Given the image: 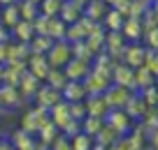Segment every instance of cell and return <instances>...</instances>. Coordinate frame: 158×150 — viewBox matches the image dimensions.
Masks as SVG:
<instances>
[{
  "instance_id": "1",
  "label": "cell",
  "mask_w": 158,
  "mask_h": 150,
  "mask_svg": "<svg viewBox=\"0 0 158 150\" xmlns=\"http://www.w3.org/2000/svg\"><path fill=\"white\" fill-rule=\"evenodd\" d=\"M60 90H63L60 95H63L68 102H81V99L86 97L84 83H81V81H72V79H68V81H65V86L60 88Z\"/></svg>"
},
{
  "instance_id": "2",
  "label": "cell",
  "mask_w": 158,
  "mask_h": 150,
  "mask_svg": "<svg viewBox=\"0 0 158 150\" xmlns=\"http://www.w3.org/2000/svg\"><path fill=\"white\" fill-rule=\"evenodd\" d=\"M65 76L72 79V81H81V79L89 74V65H86L84 58H74V60H68L65 63Z\"/></svg>"
},
{
  "instance_id": "3",
  "label": "cell",
  "mask_w": 158,
  "mask_h": 150,
  "mask_svg": "<svg viewBox=\"0 0 158 150\" xmlns=\"http://www.w3.org/2000/svg\"><path fill=\"white\" fill-rule=\"evenodd\" d=\"M47 60H49V65H54V67H60V65H65L70 60V46L65 42H58L51 46L49 56H47Z\"/></svg>"
},
{
  "instance_id": "4",
  "label": "cell",
  "mask_w": 158,
  "mask_h": 150,
  "mask_svg": "<svg viewBox=\"0 0 158 150\" xmlns=\"http://www.w3.org/2000/svg\"><path fill=\"white\" fill-rule=\"evenodd\" d=\"M37 99H40V104L42 106L40 109H44V104H49V106H54V104H58L60 99H63V95H60L56 88H42V90H37Z\"/></svg>"
},
{
  "instance_id": "5",
  "label": "cell",
  "mask_w": 158,
  "mask_h": 150,
  "mask_svg": "<svg viewBox=\"0 0 158 150\" xmlns=\"http://www.w3.org/2000/svg\"><path fill=\"white\" fill-rule=\"evenodd\" d=\"M114 81H116V86H128V88H135V72L130 69V65H126V67H116V72H114Z\"/></svg>"
},
{
  "instance_id": "6",
  "label": "cell",
  "mask_w": 158,
  "mask_h": 150,
  "mask_svg": "<svg viewBox=\"0 0 158 150\" xmlns=\"http://www.w3.org/2000/svg\"><path fill=\"white\" fill-rule=\"evenodd\" d=\"M81 125H84V132L89 136H95L100 132V127L105 125V116H91V113H86V118L81 120Z\"/></svg>"
},
{
  "instance_id": "7",
  "label": "cell",
  "mask_w": 158,
  "mask_h": 150,
  "mask_svg": "<svg viewBox=\"0 0 158 150\" xmlns=\"http://www.w3.org/2000/svg\"><path fill=\"white\" fill-rule=\"evenodd\" d=\"M93 143H95L93 136H89L86 132H77L72 139V150H91Z\"/></svg>"
},
{
  "instance_id": "8",
  "label": "cell",
  "mask_w": 158,
  "mask_h": 150,
  "mask_svg": "<svg viewBox=\"0 0 158 150\" xmlns=\"http://www.w3.org/2000/svg\"><path fill=\"white\" fill-rule=\"evenodd\" d=\"M40 116H42L40 111L28 113V116L23 118V129L26 132H40V127L44 125V118H40Z\"/></svg>"
},
{
  "instance_id": "9",
  "label": "cell",
  "mask_w": 158,
  "mask_h": 150,
  "mask_svg": "<svg viewBox=\"0 0 158 150\" xmlns=\"http://www.w3.org/2000/svg\"><path fill=\"white\" fill-rule=\"evenodd\" d=\"M63 7V0H42L40 2V12L42 16H56Z\"/></svg>"
},
{
  "instance_id": "10",
  "label": "cell",
  "mask_w": 158,
  "mask_h": 150,
  "mask_svg": "<svg viewBox=\"0 0 158 150\" xmlns=\"http://www.w3.org/2000/svg\"><path fill=\"white\" fill-rule=\"evenodd\" d=\"M37 2H30V0H26L23 5H21V10H19V14L23 16V21H35L37 19Z\"/></svg>"
},
{
  "instance_id": "11",
  "label": "cell",
  "mask_w": 158,
  "mask_h": 150,
  "mask_svg": "<svg viewBox=\"0 0 158 150\" xmlns=\"http://www.w3.org/2000/svg\"><path fill=\"white\" fill-rule=\"evenodd\" d=\"M0 16H5L2 21H5L7 25H12V28H14V25L19 23V16H21V14H19V7H12V5H7V7H5V12H2Z\"/></svg>"
},
{
  "instance_id": "12",
  "label": "cell",
  "mask_w": 158,
  "mask_h": 150,
  "mask_svg": "<svg viewBox=\"0 0 158 150\" xmlns=\"http://www.w3.org/2000/svg\"><path fill=\"white\" fill-rule=\"evenodd\" d=\"M105 21H107V25H109L112 30H118L121 25H123V16L118 14L116 10H114V12H109V14L105 16Z\"/></svg>"
},
{
  "instance_id": "13",
  "label": "cell",
  "mask_w": 158,
  "mask_h": 150,
  "mask_svg": "<svg viewBox=\"0 0 158 150\" xmlns=\"http://www.w3.org/2000/svg\"><path fill=\"white\" fill-rule=\"evenodd\" d=\"M51 143H54V150H72V145H70L65 139H54Z\"/></svg>"
},
{
  "instance_id": "14",
  "label": "cell",
  "mask_w": 158,
  "mask_h": 150,
  "mask_svg": "<svg viewBox=\"0 0 158 150\" xmlns=\"http://www.w3.org/2000/svg\"><path fill=\"white\" fill-rule=\"evenodd\" d=\"M30 2H37V5H40V2H42V0H30Z\"/></svg>"
}]
</instances>
